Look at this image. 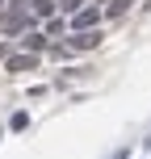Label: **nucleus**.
I'll return each mask as SVG.
<instances>
[{
  "label": "nucleus",
  "mask_w": 151,
  "mask_h": 159,
  "mask_svg": "<svg viewBox=\"0 0 151 159\" xmlns=\"http://www.w3.org/2000/svg\"><path fill=\"white\" fill-rule=\"evenodd\" d=\"M92 25H101V8L97 4H80L72 13V30H92Z\"/></svg>",
  "instance_id": "f257e3e1"
},
{
  "label": "nucleus",
  "mask_w": 151,
  "mask_h": 159,
  "mask_svg": "<svg viewBox=\"0 0 151 159\" xmlns=\"http://www.w3.org/2000/svg\"><path fill=\"white\" fill-rule=\"evenodd\" d=\"M4 67H8V71H34V67H38V55H34V50H21V55H4Z\"/></svg>",
  "instance_id": "f03ea898"
},
{
  "label": "nucleus",
  "mask_w": 151,
  "mask_h": 159,
  "mask_svg": "<svg viewBox=\"0 0 151 159\" xmlns=\"http://www.w3.org/2000/svg\"><path fill=\"white\" fill-rule=\"evenodd\" d=\"M92 46H101V30H76L72 34V50H92Z\"/></svg>",
  "instance_id": "7ed1b4c3"
},
{
  "label": "nucleus",
  "mask_w": 151,
  "mask_h": 159,
  "mask_svg": "<svg viewBox=\"0 0 151 159\" xmlns=\"http://www.w3.org/2000/svg\"><path fill=\"white\" fill-rule=\"evenodd\" d=\"M30 21H34V17L25 13V8H17V13H8V17H4V34H17V30H25Z\"/></svg>",
  "instance_id": "20e7f679"
},
{
  "label": "nucleus",
  "mask_w": 151,
  "mask_h": 159,
  "mask_svg": "<svg viewBox=\"0 0 151 159\" xmlns=\"http://www.w3.org/2000/svg\"><path fill=\"white\" fill-rule=\"evenodd\" d=\"M21 42H25V50H34V55H38V50H46V46H50V42H46V34H25Z\"/></svg>",
  "instance_id": "39448f33"
},
{
  "label": "nucleus",
  "mask_w": 151,
  "mask_h": 159,
  "mask_svg": "<svg viewBox=\"0 0 151 159\" xmlns=\"http://www.w3.org/2000/svg\"><path fill=\"white\" fill-rule=\"evenodd\" d=\"M25 8H30L34 17H50V13H55V0H30Z\"/></svg>",
  "instance_id": "423d86ee"
},
{
  "label": "nucleus",
  "mask_w": 151,
  "mask_h": 159,
  "mask_svg": "<svg viewBox=\"0 0 151 159\" xmlns=\"http://www.w3.org/2000/svg\"><path fill=\"white\" fill-rule=\"evenodd\" d=\"M105 4H109V8H105L109 17H122V13H126L130 4H134V0H105Z\"/></svg>",
  "instance_id": "0eeeda50"
},
{
  "label": "nucleus",
  "mask_w": 151,
  "mask_h": 159,
  "mask_svg": "<svg viewBox=\"0 0 151 159\" xmlns=\"http://www.w3.org/2000/svg\"><path fill=\"white\" fill-rule=\"evenodd\" d=\"M25 126H30V113H25V109H21V113H13V121H8V130H25Z\"/></svg>",
  "instance_id": "6e6552de"
},
{
  "label": "nucleus",
  "mask_w": 151,
  "mask_h": 159,
  "mask_svg": "<svg viewBox=\"0 0 151 159\" xmlns=\"http://www.w3.org/2000/svg\"><path fill=\"white\" fill-rule=\"evenodd\" d=\"M50 50V59H59V63H63V59H72V46H46Z\"/></svg>",
  "instance_id": "1a4fd4ad"
},
{
  "label": "nucleus",
  "mask_w": 151,
  "mask_h": 159,
  "mask_svg": "<svg viewBox=\"0 0 151 159\" xmlns=\"http://www.w3.org/2000/svg\"><path fill=\"white\" fill-rule=\"evenodd\" d=\"M59 4H63V13H67V17H72V13H76V8H80V4H84V0H59Z\"/></svg>",
  "instance_id": "9d476101"
},
{
  "label": "nucleus",
  "mask_w": 151,
  "mask_h": 159,
  "mask_svg": "<svg viewBox=\"0 0 151 159\" xmlns=\"http://www.w3.org/2000/svg\"><path fill=\"white\" fill-rule=\"evenodd\" d=\"M97 4H105V0H97Z\"/></svg>",
  "instance_id": "9b49d317"
},
{
  "label": "nucleus",
  "mask_w": 151,
  "mask_h": 159,
  "mask_svg": "<svg viewBox=\"0 0 151 159\" xmlns=\"http://www.w3.org/2000/svg\"><path fill=\"white\" fill-rule=\"evenodd\" d=\"M0 4H4V0H0Z\"/></svg>",
  "instance_id": "f8f14e48"
}]
</instances>
